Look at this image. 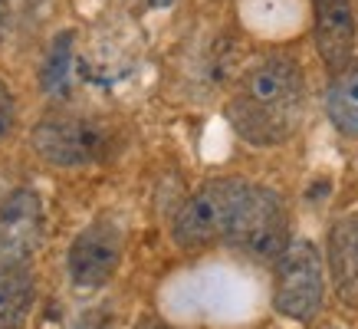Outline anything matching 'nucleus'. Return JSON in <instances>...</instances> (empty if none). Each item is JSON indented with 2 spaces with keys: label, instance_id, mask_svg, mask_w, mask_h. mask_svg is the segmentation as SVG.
I'll return each instance as SVG.
<instances>
[{
  "label": "nucleus",
  "instance_id": "obj_7",
  "mask_svg": "<svg viewBox=\"0 0 358 329\" xmlns=\"http://www.w3.org/2000/svg\"><path fill=\"white\" fill-rule=\"evenodd\" d=\"M43 234V208L30 188H17L0 201V257L7 263L27 260Z\"/></svg>",
  "mask_w": 358,
  "mask_h": 329
},
{
  "label": "nucleus",
  "instance_id": "obj_6",
  "mask_svg": "<svg viewBox=\"0 0 358 329\" xmlns=\"http://www.w3.org/2000/svg\"><path fill=\"white\" fill-rule=\"evenodd\" d=\"M122 260V234L112 220H92L79 230L69 253H66V267H69V280L79 290H99L115 276Z\"/></svg>",
  "mask_w": 358,
  "mask_h": 329
},
{
  "label": "nucleus",
  "instance_id": "obj_5",
  "mask_svg": "<svg viewBox=\"0 0 358 329\" xmlns=\"http://www.w3.org/2000/svg\"><path fill=\"white\" fill-rule=\"evenodd\" d=\"M326 300V274L322 257L313 241H293L276 260L273 274V307L276 313L296 323H309Z\"/></svg>",
  "mask_w": 358,
  "mask_h": 329
},
{
  "label": "nucleus",
  "instance_id": "obj_2",
  "mask_svg": "<svg viewBox=\"0 0 358 329\" xmlns=\"http://www.w3.org/2000/svg\"><path fill=\"white\" fill-rule=\"evenodd\" d=\"M33 148L46 162L79 168L112 158L115 152V129L106 119L79 115V112H50L33 129Z\"/></svg>",
  "mask_w": 358,
  "mask_h": 329
},
{
  "label": "nucleus",
  "instance_id": "obj_14",
  "mask_svg": "<svg viewBox=\"0 0 358 329\" xmlns=\"http://www.w3.org/2000/svg\"><path fill=\"white\" fill-rule=\"evenodd\" d=\"M3 30H7V0H0V40H3Z\"/></svg>",
  "mask_w": 358,
  "mask_h": 329
},
{
  "label": "nucleus",
  "instance_id": "obj_8",
  "mask_svg": "<svg viewBox=\"0 0 358 329\" xmlns=\"http://www.w3.org/2000/svg\"><path fill=\"white\" fill-rule=\"evenodd\" d=\"M315 50L332 73H342L355 50V10L352 0H313Z\"/></svg>",
  "mask_w": 358,
  "mask_h": 329
},
{
  "label": "nucleus",
  "instance_id": "obj_4",
  "mask_svg": "<svg viewBox=\"0 0 358 329\" xmlns=\"http://www.w3.org/2000/svg\"><path fill=\"white\" fill-rule=\"evenodd\" d=\"M247 191V181L240 178H217L207 181L201 191L187 197L181 211L174 214L171 237L181 251H201L214 241H227V230L240 208V197Z\"/></svg>",
  "mask_w": 358,
  "mask_h": 329
},
{
  "label": "nucleus",
  "instance_id": "obj_3",
  "mask_svg": "<svg viewBox=\"0 0 358 329\" xmlns=\"http://www.w3.org/2000/svg\"><path fill=\"white\" fill-rule=\"evenodd\" d=\"M227 241L253 260L276 263L282 251L293 244L289 241V214H286L282 197L273 188L247 181V191L240 197V208L227 230Z\"/></svg>",
  "mask_w": 358,
  "mask_h": 329
},
{
  "label": "nucleus",
  "instance_id": "obj_12",
  "mask_svg": "<svg viewBox=\"0 0 358 329\" xmlns=\"http://www.w3.org/2000/svg\"><path fill=\"white\" fill-rule=\"evenodd\" d=\"M69 63H73V30H63L50 43L43 66H40V83L50 96H66L69 92Z\"/></svg>",
  "mask_w": 358,
  "mask_h": 329
},
{
  "label": "nucleus",
  "instance_id": "obj_15",
  "mask_svg": "<svg viewBox=\"0 0 358 329\" xmlns=\"http://www.w3.org/2000/svg\"><path fill=\"white\" fill-rule=\"evenodd\" d=\"M155 7H164V4H171V0H152Z\"/></svg>",
  "mask_w": 358,
  "mask_h": 329
},
{
  "label": "nucleus",
  "instance_id": "obj_11",
  "mask_svg": "<svg viewBox=\"0 0 358 329\" xmlns=\"http://www.w3.org/2000/svg\"><path fill=\"white\" fill-rule=\"evenodd\" d=\"M326 112L342 135H358V66H345L332 76L326 92Z\"/></svg>",
  "mask_w": 358,
  "mask_h": 329
},
{
  "label": "nucleus",
  "instance_id": "obj_1",
  "mask_svg": "<svg viewBox=\"0 0 358 329\" xmlns=\"http://www.w3.org/2000/svg\"><path fill=\"white\" fill-rule=\"evenodd\" d=\"M306 83L289 56H266L250 69L227 106V119L243 142L257 148L282 145L303 122Z\"/></svg>",
  "mask_w": 358,
  "mask_h": 329
},
{
  "label": "nucleus",
  "instance_id": "obj_9",
  "mask_svg": "<svg viewBox=\"0 0 358 329\" xmlns=\"http://www.w3.org/2000/svg\"><path fill=\"white\" fill-rule=\"evenodd\" d=\"M329 263L338 293L348 303H358V214L338 220L329 237Z\"/></svg>",
  "mask_w": 358,
  "mask_h": 329
},
{
  "label": "nucleus",
  "instance_id": "obj_10",
  "mask_svg": "<svg viewBox=\"0 0 358 329\" xmlns=\"http://www.w3.org/2000/svg\"><path fill=\"white\" fill-rule=\"evenodd\" d=\"M33 274L23 263H0V329H20L33 307Z\"/></svg>",
  "mask_w": 358,
  "mask_h": 329
},
{
  "label": "nucleus",
  "instance_id": "obj_13",
  "mask_svg": "<svg viewBox=\"0 0 358 329\" xmlns=\"http://www.w3.org/2000/svg\"><path fill=\"white\" fill-rule=\"evenodd\" d=\"M13 129V92L0 83V139Z\"/></svg>",
  "mask_w": 358,
  "mask_h": 329
}]
</instances>
